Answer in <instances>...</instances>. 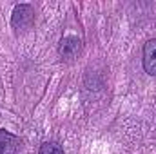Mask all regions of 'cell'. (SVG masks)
I'll return each instance as SVG.
<instances>
[{
    "mask_svg": "<svg viewBox=\"0 0 156 154\" xmlns=\"http://www.w3.org/2000/svg\"><path fill=\"white\" fill-rule=\"evenodd\" d=\"M33 20H35V13H33V7H31L29 4H20V5L15 7L11 24H13V27H15L18 33L27 31V29L33 26Z\"/></svg>",
    "mask_w": 156,
    "mask_h": 154,
    "instance_id": "1",
    "label": "cell"
},
{
    "mask_svg": "<svg viewBox=\"0 0 156 154\" xmlns=\"http://www.w3.org/2000/svg\"><path fill=\"white\" fill-rule=\"evenodd\" d=\"M82 51V42L76 37H66V38L60 42L58 45V54L64 58V60H73L76 58Z\"/></svg>",
    "mask_w": 156,
    "mask_h": 154,
    "instance_id": "2",
    "label": "cell"
},
{
    "mask_svg": "<svg viewBox=\"0 0 156 154\" xmlns=\"http://www.w3.org/2000/svg\"><path fill=\"white\" fill-rule=\"evenodd\" d=\"M22 140L7 131H0V154H16Z\"/></svg>",
    "mask_w": 156,
    "mask_h": 154,
    "instance_id": "3",
    "label": "cell"
},
{
    "mask_svg": "<svg viewBox=\"0 0 156 154\" xmlns=\"http://www.w3.org/2000/svg\"><path fill=\"white\" fill-rule=\"evenodd\" d=\"M144 69L151 76H156V40H149L144 45Z\"/></svg>",
    "mask_w": 156,
    "mask_h": 154,
    "instance_id": "4",
    "label": "cell"
},
{
    "mask_svg": "<svg viewBox=\"0 0 156 154\" xmlns=\"http://www.w3.org/2000/svg\"><path fill=\"white\" fill-rule=\"evenodd\" d=\"M38 154H64V151H62V147L56 145V143H44V145L40 147Z\"/></svg>",
    "mask_w": 156,
    "mask_h": 154,
    "instance_id": "5",
    "label": "cell"
}]
</instances>
